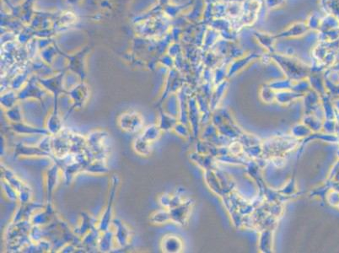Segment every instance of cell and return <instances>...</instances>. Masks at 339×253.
<instances>
[{"label": "cell", "instance_id": "obj_1", "mask_svg": "<svg viewBox=\"0 0 339 253\" xmlns=\"http://www.w3.org/2000/svg\"><path fill=\"white\" fill-rule=\"evenodd\" d=\"M32 228V224L30 220H20L18 222H12L8 226L6 235L7 244L11 246L10 248L15 250H22L25 247L32 243L30 238V231Z\"/></svg>", "mask_w": 339, "mask_h": 253}, {"label": "cell", "instance_id": "obj_2", "mask_svg": "<svg viewBox=\"0 0 339 253\" xmlns=\"http://www.w3.org/2000/svg\"><path fill=\"white\" fill-rule=\"evenodd\" d=\"M1 171H2L3 178L8 182V184L11 185L12 187L16 190L19 195V201L20 204H26L30 202L31 195H32L31 188L27 184L24 183L9 168L2 165Z\"/></svg>", "mask_w": 339, "mask_h": 253}, {"label": "cell", "instance_id": "obj_3", "mask_svg": "<svg viewBox=\"0 0 339 253\" xmlns=\"http://www.w3.org/2000/svg\"><path fill=\"white\" fill-rule=\"evenodd\" d=\"M108 132L104 130H95L91 133H89L86 138L89 149H91L94 155L95 160H105L107 156V148L105 146V141L108 138Z\"/></svg>", "mask_w": 339, "mask_h": 253}, {"label": "cell", "instance_id": "obj_4", "mask_svg": "<svg viewBox=\"0 0 339 253\" xmlns=\"http://www.w3.org/2000/svg\"><path fill=\"white\" fill-rule=\"evenodd\" d=\"M119 177L114 175L112 178V184H111L109 197H108V205L106 207L105 211L102 215V220L98 223V229L101 232H105L109 230L110 225L113 222V210L114 201L116 197L117 188H118Z\"/></svg>", "mask_w": 339, "mask_h": 253}, {"label": "cell", "instance_id": "obj_5", "mask_svg": "<svg viewBox=\"0 0 339 253\" xmlns=\"http://www.w3.org/2000/svg\"><path fill=\"white\" fill-rule=\"evenodd\" d=\"M118 124L121 130L133 133L142 129L143 126V118L136 112H127L122 113L119 117Z\"/></svg>", "mask_w": 339, "mask_h": 253}, {"label": "cell", "instance_id": "obj_6", "mask_svg": "<svg viewBox=\"0 0 339 253\" xmlns=\"http://www.w3.org/2000/svg\"><path fill=\"white\" fill-rule=\"evenodd\" d=\"M112 224L115 227L114 236H115V241L117 243L119 248H126L127 246L129 245L130 241H131V237H132L131 230L128 228V226L126 224L116 218L113 219Z\"/></svg>", "mask_w": 339, "mask_h": 253}, {"label": "cell", "instance_id": "obj_7", "mask_svg": "<svg viewBox=\"0 0 339 253\" xmlns=\"http://www.w3.org/2000/svg\"><path fill=\"white\" fill-rule=\"evenodd\" d=\"M19 156H47L53 159L55 155L51 152L46 151L39 146L36 147V146L25 145L23 143H17L14 147V157Z\"/></svg>", "mask_w": 339, "mask_h": 253}, {"label": "cell", "instance_id": "obj_8", "mask_svg": "<svg viewBox=\"0 0 339 253\" xmlns=\"http://www.w3.org/2000/svg\"><path fill=\"white\" fill-rule=\"evenodd\" d=\"M43 207H44L43 204H40V203H33V202L20 204L19 209H17L16 212L14 214L13 222H18L20 220H30L32 215L36 211L42 209Z\"/></svg>", "mask_w": 339, "mask_h": 253}, {"label": "cell", "instance_id": "obj_9", "mask_svg": "<svg viewBox=\"0 0 339 253\" xmlns=\"http://www.w3.org/2000/svg\"><path fill=\"white\" fill-rule=\"evenodd\" d=\"M61 168L58 164L53 162L52 166L48 168L46 176V187H47V203H51L53 198V192L55 190L59 177V170Z\"/></svg>", "mask_w": 339, "mask_h": 253}, {"label": "cell", "instance_id": "obj_10", "mask_svg": "<svg viewBox=\"0 0 339 253\" xmlns=\"http://www.w3.org/2000/svg\"><path fill=\"white\" fill-rule=\"evenodd\" d=\"M42 210V209H41ZM38 210L30 218V223L32 226H46L53 220L55 215V211L52 207L51 203H47V206L44 211Z\"/></svg>", "mask_w": 339, "mask_h": 253}, {"label": "cell", "instance_id": "obj_11", "mask_svg": "<svg viewBox=\"0 0 339 253\" xmlns=\"http://www.w3.org/2000/svg\"><path fill=\"white\" fill-rule=\"evenodd\" d=\"M10 127L15 133L19 135H43L48 136L50 132L47 128H41L36 126H30L28 124L22 123H11Z\"/></svg>", "mask_w": 339, "mask_h": 253}, {"label": "cell", "instance_id": "obj_12", "mask_svg": "<svg viewBox=\"0 0 339 253\" xmlns=\"http://www.w3.org/2000/svg\"><path fill=\"white\" fill-rule=\"evenodd\" d=\"M82 217V222L78 230L75 231V234L79 237H85L89 231H91L93 229L97 228V220L91 215L87 213L83 212L81 214Z\"/></svg>", "mask_w": 339, "mask_h": 253}, {"label": "cell", "instance_id": "obj_13", "mask_svg": "<svg viewBox=\"0 0 339 253\" xmlns=\"http://www.w3.org/2000/svg\"><path fill=\"white\" fill-rule=\"evenodd\" d=\"M114 239H115L114 231H110L109 229L108 231L102 232V236L100 237L97 248L102 253H108L113 249Z\"/></svg>", "mask_w": 339, "mask_h": 253}, {"label": "cell", "instance_id": "obj_14", "mask_svg": "<svg viewBox=\"0 0 339 253\" xmlns=\"http://www.w3.org/2000/svg\"><path fill=\"white\" fill-rule=\"evenodd\" d=\"M50 134L57 135L63 130V123L58 115V113H52L47 121V127H46Z\"/></svg>", "mask_w": 339, "mask_h": 253}, {"label": "cell", "instance_id": "obj_15", "mask_svg": "<svg viewBox=\"0 0 339 253\" xmlns=\"http://www.w3.org/2000/svg\"><path fill=\"white\" fill-rule=\"evenodd\" d=\"M162 249L166 253H177L182 249V242L177 237L167 236L163 239Z\"/></svg>", "mask_w": 339, "mask_h": 253}, {"label": "cell", "instance_id": "obj_16", "mask_svg": "<svg viewBox=\"0 0 339 253\" xmlns=\"http://www.w3.org/2000/svg\"><path fill=\"white\" fill-rule=\"evenodd\" d=\"M133 149L135 150L136 153L139 155L148 156L151 152V143L147 141L146 139H144L140 135L134 141Z\"/></svg>", "mask_w": 339, "mask_h": 253}, {"label": "cell", "instance_id": "obj_17", "mask_svg": "<svg viewBox=\"0 0 339 253\" xmlns=\"http://www.w3.org/2000/svg\"><path fill=\"white\" fill-rule=\"evenodd\" d=\"M160 131H161V129H160V126L154 124V125L147 126L146 128L143 130V133L141 134V136L144 139H146L147 141L153 143L160 137Z\"/></svg>", "mask_w": 339, "mask_h": 253}, {"label": "cell", "instance_id": "obj_18", "mask_svg": "<svg viewBox=\"0 0 339 253\" xmlns=\"http://www.w3.org/2000/svg\"><path fill=\"white\" fill-rule=\"evenodd\" d=\"M188 206L187 205H182V206L176 208V209H170V215H171V220L175 221L177 223H182L184 222L185 217L188 213Z\"/></svg>", "mask_w": 339, "mask_h": 253}, {"label": "cell", "instance_id": "obj_19", "mask_svg": "<svg viewBox=\"0 0 339 253\" xmlns=\"http://www.w3.org/2000/svg\"><path fill=\"white\" fill-rule=\"evenodd\" d=\"M170 220H171V215L169 211H166V210H160V211L154 213L150 217V221L152 223L157 224V225L167 223Z\"/></svg>", "mask_w": 339, "mask_h": 253}, {"label": "cell", "instance_id": "obj_20", "mask_svg": "<svg viewBox=\"0 0 339 253\" xmlns=\"http://www.w3.org/2000/svg\"><path fill=\"white\" fill-rule=\"evenodd\" d=\"M5 116L10 123H22L23 122L22 112L19 106L17 105L9 110H6Z\"/></svg>", "mask_w": 339, "mask_h": 253}, {"label": "cell", "instance_id": "obj_21", "mask_svg": "<svg viewBox=\"0 0 339 253\" xmlns=\"http://www.w3.org/2000/svg\"><path fill=\"white\" fill-rule=\"evenodd\" d=\"M175 119L172 118V116L166 114V113L160 112V129L162 131H167L176 126L175 125Z\"/></svg>", "mask_w": 339, "mask_h": 253}, {"label": "cell", "instance_id": "obj_22", "mask_svg": "<svg viewBox=\"0 0 339 253\" xmlns=\"http://www.w3.org/2000/svg\"><path fill=\"white\" fill-rule=\"evenodd\" d=\"M2 188H3V192L5 193V195L8 197V200L10 201H16L17 199H19V195L16 192V190L14 189V187H12L11 185L8 184V182H6L5 180L1 183Z\"/></svg>", "mask_w": 339, "mask_h": 253}]
</instances>
